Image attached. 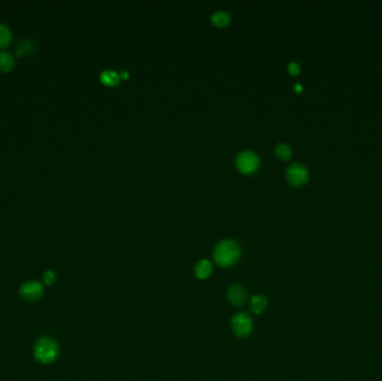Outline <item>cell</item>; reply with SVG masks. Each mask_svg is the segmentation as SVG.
<instances>
[{
	"instance_id": "obj_18",
	"label": "cell",
	"mask_w": 382,
	"mask_h": 381,
	"mask_svg": "<svg viewBox=\"0 0 382 381\" xmlns=\"http://www.w3.org/2000/svg\"><path fill=\"white\" fill-rule=\"evenodd\" d=\"M295 88H296V91H301V90H302V86H301V85H299V84H296V85H295Z\"/></svg>"
},
{
	"instance_id": "obj_3",
	"label": "cell",
	"mask_w": 382,
	"mask_h": 381,
	"mask_svg": "<svg viewBox=\"0 0 382 381\" xmlns=\"http://www.w3.org/2000/svg\"><path fill=\"white\" fill-rule=\"evenodd\" d=\"M232 330L237 338H248L254 330V322L251 315L246 312L236 313L232 319Z\"/></svg>"
},
{
	"instance_id": "obj_8",
	"label": "cell",
	"mask_w": 382,
	"mask_h": 381,
	"mask_svg": "<svg viewBox=\"0 0 382 381\" xmlns=\"http://www.w3.org/2000/svg\"><path fill=\"white\" fill-rule=\"evenodd\" d=\"M268 308V299L265 295L257 294L252 296V299L249 300V310L254 314H262L267 310Z\"/></svg>"
},
{
	"instance_id": "obj_19",
	"label": "cell",
	"mask_w": 382,
	"mask_h": 381,
	"mask_svg": "<svg viewBox=\"0 0 382 381\" xmlns=\"http://www.w3.org/2000/svg\"><path fill=\"white\" fill-rule=\"evenodd\" d=\"M122 76H123V77H127V73H126V70H123V72H122Z\"/></svg>"
},
{
	"instance_id": "obj_12",
	"label": "cell",
	"mask_w": 382,
	"mask_h": 381,
	"mask_svg": "<svg viewBox=\"0 0 382 381\" xmlns=\"http://www.w3.org/2000/svg\"><path fill=\"white\" fill-rule=\"evenodd\" d=\"M120 78L121 75L112 69H106L101 74V81L106 85H115V84L119 83Z\"/></svg>"
},
{
	"instance_id": "obj_10",
	"label": "cell",
	"mask_w": 382,
	"mask_h": 381,
	"mask_svg": "<svg viewBox=\"0 0 382 381\" xmlns=\"http://www.w3.org/2000/svg\"><path fill=\"white\" fill-rule=\"evenodd\" d=\"M15 66V58L9 51H1L0 53V70L8 72Z\"/></svg>"
},
{
	"instance_id": "obj_17",
	"label": "cell",
	"mask_w": 382,
	"mask_h": 381,
	"mask_svg": "<svg viewBox=\"0 0 382 381\" xmlns=\"http://www.w3.org/2000/svg\"><path fill=\"white\" fill-rule=\"evenodd\" d=\"M289 70L291 74H297L300 72V66L295 62H292L289 64Z\"/></svg>"
},
{
	"instance_id": "obj_13",
	"label": "cell",
	"mask_w": 382,
	"mask_h": 381,
	"mask_svg": "<svg viewBox=\"0 0 382 381\" xmlns=\"http://www.w3.org/2000/svg\"><path fill=\"white\" fill-rule=\"evenodd\" d=\"M12 39V34L11 30L9 28L3 25V23H0V47H6L9 45Z\"/></svg>"
},
{
	"instance_id": "obj_4",
	"label": "cell",
	"mask_w": 382,
	"mask_h": 381,
	"mask_svg": "<svg viewBox=\"0 0 382 381\" xmlns=\"http://www.w3.org/2000/svg\"><path fill=\"white\" fill-rule=\"evenodd\" d=\"M236 164H237V168L240 171L244 173H249L256 170L259 164V159L257 154L251 151V150H245V151H242L237 156Z\"/></svg>"
},
{
	"instance_id": "obj_5",
	"label": "cell",
	"mask_w": 382,
	"mask_h": 381,
	"mask_svg": "<svg viewBox=\"0 0 382 381\" xmlns=\"http://www.w3.org/2000/svg\"><path fill=\"white\" fill-rule=\"evenodd\" d=\"M287 180L290 181L293 186H301L308 181L309 179V171L304 164L294 162L287 168L286 172Z\"/></svg>"
},
{
	"instance_id": "obj_14",
	"label": "cell",
	"mask_w": 382,
	"mask_h": 381,
	"mask_svg": "<svg viewBox=\"0 0 382 381\" xmlns=\"http://www.w3.org/2000/svg\"><path fill=\"white\" fill-rule=\"evenodd\" d=\"M275 152L278 156V158H281L283 160H287L290 159L292 156V149L290 145H287L286 143H278L275 148Z\"/></svg>"
},
{
	"instance_id": "obj_1",
	"label": "cell",
	"mask_w": 382,
	"mask_h": 381,
	"mask_svg": "<svg viewBox=\"0 0 382 381\" xmlns=\"http://www.w3.org/2000/svg\"><path fill=\"white\" fill-rule=\"evenodd\" d=\"M240 246L233 239H224L215 247L214 260L221 267L235 265L240 258Z\"/></svg>"
},
{
	"instance_id": "obj_6",
	"label": "cell",
	"mask_w": 382,
	"mask_h": 381,
	"mask_svg": "<svg viewBox=\"0 0 382 381\" xmlns=\"http://www.w3.org/2000/svg\"><path fill=\"white\" fill-rule=\"evenodd\" d=\"M19 294L25 301L35 302V301H38L42 294H44V288H42V284L39 283V282L28 281L21 285Z\"/></svg>"
},
{
	"instance_id": "obj_2",
	"label": "cell",
	"mask_w": 382,
	"mask_h": 381,
	"mask_svg": "<svg viewBox=\"0 0 382 381\" xmlns=\"http://www.w3.org/2000/svg\"><path fill=\"white\" fill-rule=\"evenodd\" d=\"M58 356L59 346L54 339L44 337L36 341L34 346V357L39 364H53V362L58 358Z\"/></svg>"
},
{
	"instance_id": "obj_15",
	"label": "cell",
	"mask_w": 382,
	"mask_h": 381,
	"mask_svg": "<svg viewBox=\"0 0 382 381\" xmlns=\"http://www.w3.org/2000/svg\"><path fill=\"white\" fill-rule=\"evenodd\" d=\"M34 48H35V44L32 43L30 39H25V40H22L19 45H18L16 51H17L18 55L21 56L23 54H30L31 51L34 50Z\"/></svg>"
},
{
	"instance_id": "obj_11",
	"label": "cell",
	"mask_w": 382,
	"mask_h": 381,
	"mask_svg": "<svg viewBox=\"0 0 382 381\" xmlns=\"http://www.w3.org/2000/svg\"><path fill=\"white\" fill-rule=\"evenodd\" d=\"M210 19H211V22L214 23V25L218 26V27H224L229 22L230 15L225 10H217L212 13Z\"/></svg>"
},
{
	"instance_id": "obj_16",
	"label": "cell",
	"mask_w": 382,
	"mask_h": 381,
	"mask_svg": "<svg viewBox=\"0 0 382 381\" xmlns=\"http://www.w3.org/2000/svg\"><path fill=\"white\" fill-rule=\"evenodd\" d=\"M56 280H57V276H56L55 272H53V271H47L44 273V274H42V282H44L46 285L54 284Z\"/></svg>"
},
{
	"instance_id": "obj_9",
	"label": "cell",
	"mask_w": 382,
	"mask_h": 381,
	"mask_svg": "<svg viewBox=\"0 0 382 381\" xmlns=\"http://www.w3.org/2000/svg\"><path fill=\"white\" fill-rule=\"evenodd\" d=\"M195 275L198 280L205 281L209 279L210 275L212 274V264L208 260H201L196 264L195 266Z\"/></svg>"
},
{
	"instance_id": "obj_7",
	"label": "cell",
	"mask_w": 382,
	"mask_h": 381,
	"mask_svg": "<svg viewBox=\"0 0 382 381\" xmlns=\"http://www.w3.org/2000/svg\"><path fill=\"white\" fill-rule=\"evenodd\" d=\"M227 300L234 307H243L248 301L247 290L240 284H232L227 289Z\"/></svg>"
}]
</instances>
